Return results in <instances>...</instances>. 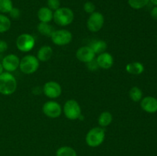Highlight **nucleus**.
<instances>
[{
	"instance_id": "17",
	"label": "nucleus",
	"mask_w": 157,
	"mask_h": 156,
	"mask_svg": "<svg viewBox=\"0 0 157 156\" xmlns=\"http://www.w3.org/2000/svg\"><path fill=\"white\" fill-rule=\"evenodd\" d=\"M126 71L130 74L140 75L144 73V66L142 63L134 61V62L129 63L126 65Z\"/></svg>"
},
{
	"instance_id": "23",
	"label": "nucleus",
	"mask_w": 157,
	"mask_h": 156,
	"mask_svg": "<svg viewBox=\"0 0 157 156\" xmlns=\"http://www.w3.org/2000/svg\"><path fill=\"white\" fill-rule=\"evenodd\" d=\"M56 156H78L76 151L72 147L61 146L58 148Z\"/></svg>"
},
{
	"instance_id": "21",
	"label": "nucleus",
	"mask_w": 157,
	"mask_h": 156,
	"mask_svg": "<svg viewBox=\"0 0 157 156\" xmlns=\"http://www.w3.org/2000/svg\"><path fill=\"white\" fill-rule=\"evenodd\" d=\"M12 26V22L9 17L6 15L5 14L0 13V34L6 33Z\"/></svg>"
},
{
	"instance_id": "20",
	"label": "nucleus",
	"mask_w": 157,
	"mask_h": 156,
	"mask_svg": "<svg viewBox=\"0 0 157 156\" xmlns=\"http://www.w3.org/2000/svg\"><path fill=\"white\" fill-rule=\"evenodd\" d=\"M90 47L94 50L95 54H100L106 51L107 48V44L104 40H97L91 43Z\"/></svg>"
},
{
	"instance_id": "1",
	"label": "nucleus",
	"mask_w": 157,
	"mask_h": 156,
	"mask_svg": "<svg viewBox=\"0 0 157 156\" xmlns=\"http://www.w3.org/2000/svg\"><path fill=\"white\" fill-rule=\"evenodd\" d=\"M17 80L12 73L3 72L0 74V94L10 96L17 90Z\"/></svg>"
},
{
	"instance_id": "15",
	"label": "nucleus",
	"mask_w": 157,
	"mask_h": 156,
	"mask_svg": "<svg viewBox=\"0 0 157 156\" xmlns=\"http://www.w3.org/2000/svg\"><path fill=\"white\" fill-rule=\"evenodd\" d=\"M54 12L47 6L40 8L37 12V16L40 22L50 23L53 20Z\"/></svg>"
},
{
	"instance_id": "3",
	"label": "nucleus",
	"mask_w": 157,
	"mask_h": 156,
	"mask_svg": "<svg viewBox=\"0 0 157 156\" xmlns=\"http://www.w3.org/2000/svg\"><path fill=\"white\" fill-rule=\"evenodd\" d=\"M105 130L102 127H94L90 128L85 136V142L90 148H97L103 144L105 139Z\"/></svg>"
},
{
	"instance_id": "7",
	"label": "nucleus",
	"mask_w": 157,
	"mask_h": 156,
	"mask_svg": "<svg viewBox=\"0 0 157 156\" xmlns=\"http://www.w3.org/2000/svg\"><path fill=\"white\" fill-rule=\"evenodd\" d=\"M52 43L57 46H65L70 44L73 39L72 33L66 29L55 30L51 36Z\"/></svg>"
},
{
	"instance_id": "30",
	"label": "nucleus",
	"mask_w": 157,
	"mask_h": 156,
	"mask_svg": "<svg viewBox=\"0 0 157 156\" xmlns=\"http://www.w3.org/2000/svg\"><path fill=\"white\" fill-rule=\"evenodd\" d=\"M8 43L5 40L0 39V54L5 53L8 50Z\"/></svg>"
},
{
	"instance_id": "34",
	"label": "nucleus",
	"mask_w": 157,
	"mask_h": 156,
	"mask_svg": "<svg viewBox=\"0 0 157 156\" xmlns=\"http://www.w3.org/2000/svg\"><path fill=\"white\" fill-rule=\"evenodd\" d=\"M156 43H157V38H156Z\"/></svg>"
},
{
	"instance_id": "2",
	"label": "nucleus",
	"mask_w": 157,
	"mask_h": 156,
	"mask_svg": "<svg viewBox=\"0 0 157 156\" xmlns=\"http://www.w3.org/2000/svg\"><path fill=\"white\" fill-rule=\"evenodd\" d=\"M75 19V13L68 7H60L54 12L53 20L55 23L61 27L68 26Z\"/></svg>"
},
{
	"instance_id": "27",
	"label": "nucleus",
	"mask_w": 157,
	"mask_h": 156,
	"mask_svg": "<svg viewBox=\"0 0 157 156\" xmlns=\"http://www.w3.org/2000/svg\"><path fill=\"white\" fill-rule=\"evenodd\" d=\"M47 7L55 12L61 7V1L60 0H47Z\"/></svg>"
},
{
	"instance_id": "14",
	"label": "nucleus",
	"mask_w": 157,
	"mask_h": 156,
	"mask_svg": "<svg viewBox=\"0 0 157 156\" xmlns=\"http://www.w3.org/2000/svg\"><path fill=\"white\" fill-rule=\"evenodd\" d=\"M140 106L144 111L148 113H155L157 112V99L154 96H147L143 97L140 100Z\"/></svg>"
},
{
	"instance_id": "12",
	"label": "nucleus",
	"mask_w": 157,
	"mask_h": 156,
	"mask_svg": "<svg viewBox=\"0 0 157 156\" xmlns=\"http://www.w3.org/2000/svg\"><path fill=\"white\" fill-rule=\"evenodd\" d=\"M76 58L81 62L87 64L95 59L96 54L90 46H81L77 50Z\"/></svg>"
},
{
	"instance_id": "32",
	"label": "nucleus",
	"mask_w": 157,
	"mask_h": 156,
	"mask_svg": "<svg viewBox=\"0 0 157 156\" xmlns=\"http://www.w3.org/2000/svg\"><path fill=\"white\" fill-rule=\"evenodd\" d=\"M3 72H5V70H4V68H3L2 64V62L0 61V74H2Z\"/></svg>"
},
{
	"instance_id": "9",
	"label": "nucleus",
	"mask_w": 157,
	"mask_h": 156,
	"mask_svg": "<svg viewBox=\"0 0 157 156\" xmlns=\"http://www.w3.org/2000/svg\"><path fill=\"white\" fill-rule=\"evenodd\" d=\"M42 112L47 117L51 119H57L62 113V107L59 102L55 100L47 101L42 106Z\"/></svg>"
},
{
	"instance_id": "16",
	"label": "nucleus",
	"mask_w": 157,
	"mask_h": 156,
	"mask_svg": "<svg viewBox=\"0 0 157 156\" xmlns=\"http://www.w3.org/2000/svg\"><path fill=\"white\" fill-rule=\"evenodd\" d=\"M53 55V49L49 45H44L38 49L36 58L40 62H47Z\"/></svg>"
},
{
	"instance_id": "13",
	"label": "nucleus",
	"mask_w": 157,
	"mask_h": 156,
	"mask_svg": "<svg viewBox=\"0 0 157 156\" xmlns=\"http://www.w3.org/2000/svg\"><path fill=\"white\" fill-rule=\"evenodd\" d=\"M95 60H96L99 68L104 69V70H108V69L111 68L114 64L113 57L112 56L111 54L106 51L98 54Z\"/></svg>"
},
{
	"instance_id": "31",
	"label": "nucleus",
	"mask_w": 157,
	"mask_h": 156,
	"mask_svg": "<svg viewBox=\"0 0 157 156\" xmlns=\"http://www.w3.org/2000/svg\"><path fill=\"white\" fill-rule=\"evenodd\" d=\"M150 16L153 19L157 20V6H154L150 11Z\"/></svg>"
},
{
	"instance_id": "8",
	"label": "nucleus",
	"mask_w": 157,
	"mask_h": 156,
	"mask_svg": "<svg viewBox=\"0 0 157 156\" xmlns=\"http://www.w3.org/2000/svg\"><path fill=\"white\" fill-rule=\"evenodd\" d=\"M104 24V16L100 12H94L89 15L87 21V28L90 32H98Z\"/></svg>"
},
{
	"instance_id": "4",
	"label": "nucleus",
	"mask_w": 157,
	"mask_h": 156,
	"mask_svg": "<svg viewBox=\"0 0 157 156\" xmlns=\"http://www.w3.org/2000/svg\"><path fill=\"white\" fill-rule=\"evenodd\" d=\"M40 66V61L35 56L27 54L20 59L19 69L25 74H33L38 70Z\"/></svg>"
},
{
	"instance_id": "6",
	"label": "nucleus",
	"mask_w": 157,
	"mask_h": 156,
	"mask_svg": "<svg viewBox=\"0 0 157 156\" xmlns=\"http://www.w3.org/2000/svg\"><path fill=\"white\" fill-rule=\"evenodd\" d=\"M15 44L18 50L23 53H28L35 47V39L33 35L29 33H23L18 35L16 38Z\"/></svg>"
},
{
	"instance_id": "24",
	"label": "nucleus",
	"mask_w": 157,
	"mask_h": 156,
	"mask_svg": "<svg viewBox=\"0 0 157 156\" xmlns=\"http://www.w3.org/2000/svg\"><path fill=\"white\" fill-rule=\"evenodd\" d=\"M127 2L130 8L135 10H139L147 6L150 0H127Z\"/></svg>"
},
{
	"instance_id": "19",
	"label": "nucleus",
	"mask_w": 157,
	"mask_h": 156,
	"mask_svg": "<svg viewBox=\"0 0 157 156\" xmlns=\"http://www.w3.org/2000/svg\"><path fill=\"white\" fill-rule=\"evenodd\" d=\"M37 30H38V33L40 35L51 38V36L53 34V32H55V29L49 23L39 22L38 24V25H37Z\"/></svg>"
},
{
	"instance_id": "29",
	"label": "nucleus",
	"mask_w": 157,
	"mask_h": 156,
	"mask_svg": "<svg viewBox=\"0 0 157 156\" xmlns=\"http://www.w3.org/2000/svg\"><path fill=\"white\" fill-rule=\"evenodd\" d=\"M87 68H88L89 70H90V71H95L96 70H98V68H99V67H98V64H97V61L96 60H93L92 61H90V62L87 63Z\"/></svg>"
},
{
	"instance_id": "10",
	"label": "nucleus",
	"mask_w": 157,
	"mask_h": 156,
	"mask_svg": "<svg viewBox=\"0 0 157 156\" xmlns=\"http://www.w3.org/2000/svg\"><path fill=\"white\" fill-rule=\"evenodd\" d=\"M42 92L48 98L55 99L59 97L62 93V88L60 84L56 81H48L42 87Z\"/></svg>"
},
{
	"instance_id": "5",
	"label": "nucleus",
	"mask_w": 157,
	"mask_h": 156,
	"mask_svg": "<svg viewBox=\"0 0 157 156\" xmlns=\"http://www.w3.org/2000/svg\"><path fill=\"white\" fill-rule=\"evenodd\" d=\"M62 113L69 120H77L82 116L81 107L78 102L75 99H71L64 102L62 107Z\"/></svg>"
},
{
	"instance_id": "25",
	"label": "nucleus",
	"mask_w": 157,
	"mask_h": 156,
	"mask_svg": "<svg viewBox=\"0 0 157 156\" xmlns=\"http://www.w3.org/2000/svg\"><path fill=\"white\" fill-rule=\"evenodd\" d=\"M13 7L12 0H0V13L9 14Z\"/></svg>"
},
{
	"instance_id": "11",
	"label": "nucleus",
	"mask_w": 157,
	"mask_h": 156,
	"mask_svg": "<svg viewBox=\"0 0 157 156\" xmlns=\"http://www.w3.org/2000/svg\"><path fill=\"white\" fill-rule=\"evenodd\" d=\"M1 62L5 71L12 73L19 68L20 58L15 54H9L2 58Z\"/></svg>"
},
{
	"instance_id": "18",
	"label": "nucleus",
	"mask_w": 157,
	"mask_h": 156,
	"mask_svg": "<svg viewBox=\"0 0 157 156\" xmlns=\"http://www.w3.org/2000/svg\"><path fill=\"white\" fill-rule=\"evenodd\" d=\"M98 125L100 127L102 128H106L109 126L113 122V115L111 113L108 111H104L100 114L98 117Z\"/></svg>"
},
{
	"instance_id": "33",
	"label": "nucleus",
	"mask_w": 157,
	"mask_h": 156,
	"mask_svg": "<svg viewBox=\"0 0 157 156\" xmlns=\"http://www.w3.org/2000/svg\"><path fill=\"white\" fill-rule=\"evenodd\" d=\"M150 2L154 6H157V0H150Z\"/></svg>"
},
{
	"instance_id": "22",
	"label": "nucleus",
	"mask_w": 157,
	"mask_h": 156,
	"mask_svg": "<svg viewBox=\"0 0 157 156\" xmlns=\"http://www.w3.org/2000/svg\"><path fill=\"white\" fill-rule=\"evenodd\" d=\"M129 96L133 102H140L141 99H143V91L138 87H133L129 91Z\"/></svg>"
},
{
	"instance_id": "28",
	"label": "nucleus",
	"mask_w": 157,
	"mask_h": 156,
	"mask_svg": "<svg viewBox=\"0 0 157 156\" xmlns=\"http://www.w3.org/2000/svg\"><path fill=\"white\" fill-rule=\"evenodd\" d=\"M9 17L12 19H18L21 16V11L19 9L16 7H13L12 9V10L9 12Z\"/></svg>"
},
{
	"instance_id": "26",
	"label": "nucleus",
	"mask_w": 157,
	"mask_h": 156,
	"mask_svg": "<svg viewBox=\"0 0 157 156\" xmlns=\"http://www.w3.org/2000/svg\"><path fill=\"white\" fill-rule=\"evenodd\" d=\"M83 9H84V11L86 13L90 15V14L96 12V6H95V5L92 2L88 1L84 3V6H83Z\"/></svg>"
}]
</instances>
